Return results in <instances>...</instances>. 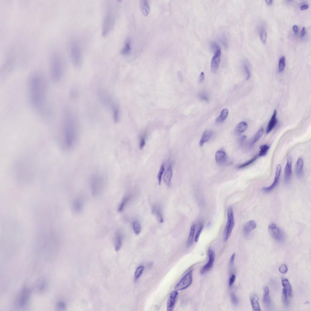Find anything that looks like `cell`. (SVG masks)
Returning a JSON list of instances; mask_svg holds the SVG:
<instances>
[{
	"label": "cell",
	"instance_id": "25",
	"mask_svg": "<svg viewBox=\"0 0 311 311\" xmlns=\"http://www.w3.org/2000/svg\"><path fill=\"white\" fill-rule=\"evenodd\" d=\"M282 285L284 289L287 291L290 297L292 296V290L291 286L288 280L285 278H283L282 280Z\"/></svg>",
	"mask_w": 311,
	"mask_h": 311
},
{
	"label": "cell",
	"instance_id": "29",
	"mask_svg": "<svg viewBox=\"0 0 311 311\" xmlns=\"http://www.w3.org/2000/svg\"><path fill=\"white\" fill-rule=\"evenodd\" d=\"M195 230V225L194 224L191 227L189 236L187 242V245L188 247L191 246L193 243Z\"/></svg>",
	"mask_w": 311,
	"mask_h": 311
},
{
	"label": "cell",
	"instance_id": "6",
	"mask_svg": "<svg viewBox=\"0 0 311 311\" xmlns=\"http://www.w3.org/2000/svg\"><path fill=\"white\" fill-rule=\"evenodd\" d=\"M228 221L224 232V239L226 241L230 237L234 226L235 222L233 211L231 206L228 208L227 213Z\"/></svg>",
	"mask_w": 311,
	"mask_h": 311
},
{
	"label": "cell",
	"instance_id": "27",
	"mask_svg": "<svg viewBox=\"0 0 311 311\" xmlns=\"http://www.w3.org/2000/svg\"><path fill=\"white\" fill-rule=\"evenodd\" d=\"M248 127V124L246 122H240L236 126L235 131L237 134H241L246 130Z\"/></svg>",
	"mask_w": 311,
	"mask_h": 311
},
{
	"label": "cell",
	"instance_id": "24",
	"mask_svg": "<svg viewBox=\"0 0 311 311\" xmlns=\"http://www.w3.org/2000/svg\"><path fill=\"white\" fill-rule=\"evenodd\" d=\"M303 166V160L302 158H300L297 160L295 167L296 174L298 177H300L302 175Z\"/></svg>",
	"mask_w": 311,
	"mask_h": 311
},
{
	"label": "cell",
	"instance_id": "45",
	"mask_svg": "<svg viewBox=\"0 0 311 311\" xmlns=\"http://www.w3.org/2000/svg\"><path fill=\"white\" fill-rule=\"evenodd\" d=\"M199 99L202 101L208 102L209 101V98L208 94L205 92H202L199 94Z\"/></svg>",
	"mask_w": 311,
	"mask_h": 311
},
{
	"label": "cell",
	"instance_id": "10",
	"mask_svg": "<svg viewBox=\"0 0 311 311\" xmlns=\"http://www.w3.org/2000/svg\"><path fill=\"white\" fill-rule=\"evenodd\" d=\"M268 230L273 238L276 241L281 242L283 241L284 235L281 229L275 224H270L268 227Z\"/></svg>",
	"mask_w": 311,
	"mask_h": 311
},
{
	"label": "cell",
	"instance_id": "32",
	"mask_svg": "<svg viewBox=\"0 0 311 311\" xmlns=\"http://www.w3.org/2000/svg\"><path fill=\"white\" fill-rule=\"evenodd\" d=\"M259 34L262 43L264 44H265L267 39V32L264 27H261L259 28Z\"/></svg>",
	"mask_w": 311,
	"mask_h": 311
},
{
	"label": "cell",
	"instance_id": "31",
	"mask_svg": "<svg viewBox=\"0 0 311 311\" xmlns=\"http://www.w3.org/2000/svg\"><path fill=\"white\" fill-rule=\"evenodd\" d=\"M228 114V110L227 109H223L220 115L218 117L216 120V122L217 123H220L223 122L227 117Z\"/></svg>",
	"mask_w": 311,
	"mask_h": 311
},
{
	"label": "cell",
	"instance_id": "44",
	"mask_svg": "<svg viewBox=\"0 0 311 311\" xmlns=\"http://www.w3.org/2000/svg\"><path fill=\"white\" fill-rule=\"evenodd\" d=\"M38 284L37 289L39 292H43L45 289L46 287V283L45 281L42 280Z\"/></svg>",
	"mask_w": 311,
	"mask_h": 311
},
{
	"label": "cell",
	"instance_id": "2",
	"mask_svg": "<svg viewBox=\"0 0 311 311\" xmlns=\"http://www.w3.org/2000/svg\"><path fill=\"white\" fill-rule=\"evenodd\" d=\"M69 109L65 110L63 116L62 129L65 146L68 149L73 148L78 137V127L75 117Z\"/></svg>",
	"mask_w": 311,
	"mask_h": 311
},
{
	"label": "cell",
	"instance_id": "37",
	"mask_svg": "<svg viewBox=\"0 0 311 311\" xmlns=\"http://www.w3.org/2000/svg\"><path fill=\"white\" fill-rule=\"evenodd\" d=\"M153 211L159 223H163V219L160 209L157 207H155L153 209Z\"/></svg>",
	"mask_w": 311,
	"mask_h": 311
},
{
	"label": "cell",
	"instance_id": "5",
	"mask_svg": "<svg viewBox=\"0 0 311 311\" xmlns=\"http://www.w3.org/2000/svg\"><path fill=\"white\" fill-rule=\"evenodd\" d=\"M70 52L74 66L77 69L80 68L83 63V52L81 45L76 41H73L71 43Z\"/></svg>",
	"mask_w": 311,
	"mask_h": 311
},
{
	"label": "cell",
	"instance_id": "48",
	"mask_svg": "<svg viewBox=\"0 0 311 311\" xmlns=\"http://www.w3.org/2000/svg\"><path fill=\"white\" fill-rule=\"evenodd\" d=\"M231 300L233 304L235 305H238L239 303V300L235 295L232 293L231 294Z\"/></svg>",
	"mask_w": 311,
	"mask_h": 311
},
{
	"label": "cell",
	"instance_id": "7",
	"mask_svg": "<svg viewBox=\"0 0 311 311\" xmlns=\"http://www.w3.org/2000/svg\"><path fill=\"white\" fill-rule=\"evenodd\" d=\"M30 294V291L28 288L27 286L23 287L16 300V306L20 308L25 307L29 301Z\"/></svg>",
	"mask_w": 311,
	"mask_h": 311
},
{
	"label": "cell",
	"instance_id": "40",
	"mask_svg": "<svg viewBox=\"0 0 311 311\" xmlns=\"http://www.w3.org/2000/svg\"><path fill=\"white\" fill-rule=\"evenodd\" d=\"M130 199L129 196H127L123 199L119 207L118 211L119 212H121L124 209Z\"/></svg>",
	"mask_w": 311,
	"mask_h": 311
},
{
	"label": "cell",
	"instance_id": "54",
	"mask_svg": "<svg viewBox=\"0 0 311 311\" xmlns=\"http://www.w3.org/2000/svg\"><path fill=\"white\" fill-rule=\"evenodd\" d=\"M204 79V72H202L201 73L200 75L199 81L200 84H201L203 82Z\"/></svg>",
	"mask_w": 311,
	"mask_h": 311
},
{
	"label": "cell",
	"instance_id": "4",
	"mask_svg": "<svg viewBox=\"0 0 311 311\" xmlns=\"http://www.w3.org/2000/svg\"><path fill=\"white\" fill-rule=\"evenodd\" d=\"M51 75L52 78L55 83L62 79L65 70V63L62 57L58 54L53 56L51 63Z\"/></svg>",
	"mask_w": 311,
	"mask_h": 311
},
{
	"label": "cell",
	"instance_id": "18",
	"mask_svg": "<svg viewBox=\"0 0 311 311\" xmlns=\"http://www.w3.org/2000/svg\"><path fill=\"white\" fill-rule=\"evenodd\" d=\"M227 158L226 154L223 150H219L217 151L216 154V160L219 164H224Z\"/></svg>",
	"mask_w": 311,
	"mask_h": 311
},
{
	"label": "cell",
	"instance_id": "52",
	"mask_svg": "<svg viewBox=\"0 0 311 311\" xmlns=\"http://www.w3.org/2000/svg\"><path fill=\"white\" fill-rule=\"evenodd\" d=\"M236 279L235 276L233 274L230 277L229 281V285L230 286H231L234 283Z\"/></svg>",
	"mask_w": 311,
	"mask_h": 311
},
{
	"label": "cell",
	"instance_id": "26",
	"mask_svg": "<svg viewBox=\"0 0 311 311\" xmlns=\"http://www.w3.org/2000/svg\"><path fill=\"white\" fill-rule=\"evenodd\" d=\"M264 132V129L262 128L259 129L255 134L252 139L250 144V146L252 147L254 145L262 136Z\"/></svg>",
	"mask_w": 311,
	"mask_h": 311
},
{
	"label": "cell",
	"instance_id": "8",
	"mask_svg": "<svg viewBox=\"0 0 311 311\" xmlns=\"http://www.w3.org/2000/svg\"><path fill=\"white\" fill-rule=\"evenodd\" d=\"M193 269L188 272L179 281L175 286L177 291L184 290L191 285L193 281Z\"/></svg>",
	"mask_w": 311,
	"mask_h": 311
},
{
	"label": "cell",
	"instance_id": "9",
	"mask_svg": "<svg viewBox=\"0 0 311 311\" xmlns=\"http://www.w3.org/2000/svg\"><path fill=\"white\" fill-rule=\"evenodd\" d=\"M98 94L100 99L104 105L111 108V110L117 105L116 103L112 100V98L108 93L105 90L100 88L98 91Z\"/></svg>",
	"mask_w": 311,
	"mask_h": 311
},
{
	"label": "cell",
	"instance_id": "53",
	"mask_svg": "<svg viewBox=\"0 0 311 311\" xmlns=\"http://www.w3.org/2000/svg\"><path fill=\"white\" fill-rule=\"evenodd\" d=\"M247 138V137L246 136H243L240 138L239 140V143L240 145H242L244 144L245 141L246 140Z\"/></svg>",
	"mask_w": 311,
	"mask_h": 311
},
{
	"label": "cell",
	"instance_id": "20",
	"mask_svg": "<svg viewBox=\"0 0 311 311\" xmlns=\"http://www.w3.org/2000/svg\"><path fill=\"white\" fill-rule=\"evenodd\" d=\"M257 227L255 222L252 220H251L244 225L243 228V232L244 235H248L250 232L254 230Z\"/></svg>",
	"mask_w": 311,
	"mask_h": 311
},
{
	"label": "cell",
	"instance_id": "21",
	"mask_svg": "<svg viewBox=\"0 0 311 311\" xmlns=\"http://www.w3.org/2000/svg\"><path fill=\"white\" fill-rule=\"evenodd\" d=\"M263 303L265 307L269 308L271 306V300L269 295V290L268 286H266L263 297Z\"/></svg>",
	"mask_w": 311,
	"mask_h": 311
},
{
	"label": "cell",
	"instance_id": "11",
	"mask_svg": "<svg viewBox=\"0 0 311 311\" xmlns=\"http://www.w3.org/2000/svg\"><path fill=\"white\" fill-rule=\"evenodd\" d=\"M91 184L94 193L100 190L103 187L104 182L103 176L100 175H95L93 176L91 179Z\"/></svg>",
	"mask_w": 311,
	"mask_h": 311
},
{
	"label": "cell",
	"instance_id": "50",
	"mask_svg": "<svg viewBox=\"0 0 311 311\" xmlns=\"http://www.w3.org/2000/svg\"><path fill=\"white\" fill-rule=\"evenodd\" d=\"M288 267L285 264L281 266L279 268V271L282 274H285L288 272Z\"/></svg>",
	"mask_w": 311,
	"mask_h": 311
},
{
	"label": "cell",
	"instance_id": "15",
	"mask_svg": "<svg viewBox=\"0 0 311 311\" xmlns=\"http://www.w3.org/2000/svg\"><path fill=\"white\" fill-rule=\"evenodd\" d=\"M292 159L290 157L288 159L284 169V181L286 184H289L291 180L292 175Z\"/></svg>",
	"mask_w": 311,
	"mask_h": 311
},
{
	"label": "cell",
	"instance_id": "13",
	"mask_svg": "<svg viewBox=\"0 0 311 311\" xmlns=\"http://www.w3.org/2000/svg\"><path fill=\"white\" fill-rule=\"evenodd\" d=\"M281 167L280 165H278L277 166L276 174L274 182L272 184L267 187H264L262 189L263 192L265 193H269L273 190L277 185L281 175Z\"/></svg>",
	"mask_w": 311,
	"mask_h": 311
},
{
	"label": "cell",
	"instance_id": "35",
	"mask_svg": "<svg viewBox=\"0 0 311 311\" xmlns=\"http://www.w3.org/2000/svg\"><path fill=\"white\" fill-rule=\"evenodd\" d=\"M131 50L130 43L129 41H128L126 42L124 48L122 49L121 53L123 55H127L130 53Z\"/></svg>",
	"mask_w": 311,
	"mask_h": 311
},
{
	"label": "cell",
	"instance_id": "58",
	"mask_svg": "<svg viewBox=\"0 0 311 311\" xmlns=\"http://www.w3.org/2000/svg\"><path fill=\"white\" fill-rule=\"evenodd\" d=\"M308 7V6L307 5H303L300 7V9L302 11L305 10L307 9Z\"/></svg>",
	"mask_w": 311,
	"mask_h": 311
},
{
	"label": "cell",
	"instance_id": "1",
	"mask_svg": "<svg viewBox=\"0 0 311 311\" xmlns=\"http://www.w3.org/2000/svg\"><path fill=\"white\" fill-rule=\"evenodd\" d=\"M44 76L40 72H35L29 78L28 92L32 107L38 111L44 108L47 98V88Z\"/></svg>",
	"mask_w": 311,
	"mask_h": 311
},
{
	"label": "cell",
	"instance_id": "59",
	"mask_svg": "<svg viewBox=\"0 0 311 311\" xmlns=\"http://www.w3.org/2000/svg\"><path fill=\"white\" fill-rule=\"evenodd\" d=\"M273 2V0H266V2L268 6L271 5Z\"/></svg>",
	"mask_w": 311,
	"mask_h": 311
},
{
	"label": "cell",
	"instance_id": "22",
	"mask_svg": "<svg viewBox=\"0 0 311 311\" xmlns=\"http://www.w3.org/2000/svg\"><path fill=\"white\" fill-rule=\"evenodd\" d=\"M140 6L141 11L143 14L147 16L150 12V7L148 1L142 0L141 1Z\"/></svg>",
	"mask_w": 311,
	"mask_h": 311
},
{
	"label": "cell",
	"instance_id": "57",
	"mask_svg": "<svg viewBox=\"0 0 311 311\" xmlns=\"http://www.w3.org/2000/svg\"><path fill=\"white\" fill-rule=\"evenodd\" d=\"M293 30L294 33L295 34H297L298 30V27L297 25H293Z\"/></svg>",
	"mask_w": 311,
	"mask_h": 311
},
{
	"label": "cell",
	"instance_id": "33",
	"mask_svg": "<svg viewBox=\"0 0 311 311\" xmlns=\"http://www.w3.org/2000/svg\"><path fill=\"white\" fill-rule=\"evenodd\" d=\"M270 147L267 145H264L260 147V150L259 151V156L260 157H264L267 154Z\"/></svg>",
	"mask_w": 311,
	"mask_h": 311
},
{
	"label": "cell",
	"instance_id": "16",
	"mask_svg": "<svg viewBox=\"0 0 311 311\" xmlns=\"http://www.w3.org/2000/svg\"><path fill=\"white\" fill-rule=\"evenodd\" d=\"M178 294V293L176 290L172 291L170 293L167 303V311H172L173 310Z\"/></svg>",
	"mask_w": 311,
	"mask_h": 311
},
{
	"label": "cell",
	"instance_id": "55",
	"mask_svg": "<svg viewBox=\"0 0 311 311\" xmlns=\"http://www.w3.org/2000/svg\"><path fill=\"white\" fill-rule=\"evenodd\" d=\"M235 257V254L233 253L232 255L230 262V266H232L234 264Z\"/></svg>",
	"mask_w": 311,
	"mask_h": 311
},
{
	"label": "cell",
	"instance_id": "12",
	"mask_svg": "<svg viewBox=\"0 0 311 311\" xmlns=\"http://www.w3.org/2000/svg\"><path fill=\"white\" fill-rule=\"evenodd\" d=\"M215 50V54L211 61V67L213 72H216L217 70L220 61L221 55V51L220 47L218 45Z\"/></svg>",
	"mask_w": 311,
	"mask_h": 311
},
{
	"label": "cell",
	"instance_id": "34",
	"mask_svg": "<svg viewBox=\"0 0 311 311\" xmlns=\"http://www.w3.org/2000/svg\"><path fill=\"white\" fill-rule=\"evenodd\" d=\"M144 267L143 266H139L136 269L134 274V279L136 281L142 275Z\"/></svg>",
	"mask_w": 311,
	"mask_h": 311
},
{
	"label": "cell",
	"instance_id": "47",
	"mask_svg": "<svg viewBox=\"0 0 311 311\" xmlns=\"http://www.w3.org/2000/svg\"><path fill=\"white\" fill-rule=\"evenodd\" d=\"M55 308L57 311L64 310L65 309V305L64 303L60 302L56 305Z\"/></svg>",
	"mask_w": 311,
	"mask_h": 311
},
{
	"label": "cell",
	"instance_id": "43",
	"mask_svg": "<svg viewBox=\"0 0 311 311\" xmlns=\"http://www.w3.org/2000/svg\"><path fill=\"white\" fill-rule=\"evenodd\" d=\"M165 170V165L164 164H163L160 167L158 176V178L159 185L161 184L162 176L163 173L164 172Z\"/></svg>",
	"mask_w": 311,
	"mask_h": 311
},
{
	"label": "cell",
	"instance_id": "23",
	"mask_svg": "<svg viewBox=\"0 0 311 311\" xmlns=\"http://www.w3.org/2000/svg\"><path fill=\"white\" fill-rule=\"evenodd\" d=\"M213 135L212 132L210 130H206L203 134L202 137L200 141L199 145L200 146H202L204 143L208 141L211 137Z\"/></svg>",
	"mask_w": 311,
	"mask_h": 311
},
{
	"label": "cell",
	"instance_id": "49",
	"mask_svg": "<svg viewBox=\"0 0 311 311\" xmlns=\"http://www.w3.org/2000/svg\"><path fill=\"white\" fill-rule=\"evenodd\" d=\"M243 68L247 75V80H248L250 79L251 76L249 69L247 65L245 64L243 65Z\"/></svg>",
	"mask_w": 311,
	"mask_h": 311
},
{
	"label": "cell",
	"instance_id": "46",
	"mask_svg": "<svg viewBox=\"0 0 311 311\" xmlns=\"http://www.w3.org/2000/svg\"><path fill=\"white\" fill-rule=\"evenodd\" d=\"M146 134H144L141 136L140 143V149L142 150L144 148L146 143Z\"/></svg>",
	"mask_w": 311,
	"mask_h": 311
},
{
	"label": "cell",
	"instance_id": "39",
	"mask_svg": "<svg viewBox=\"0 0 311 311\" xmlns=\"http://www.w3.org/2000/svg\"><path fill=\"white\" fill-rule=\"evenodd\" d=\"M133 227L134 231L136 235H138L141 233V227L140 224L137 221H135L134 222Z\"/></svg>",
	"mask_w": 311,
	"mask_h": 311
},
{
	"label": "cell",
	"instance_id": "38",
	"mask_svg": "<svg viewBox=\"0 0 311 311\" xmlns=\"http://www.w3.org/2000/svg\"><path fill=\"white\" fill-rule=\"evenodd\" d=\"M287 292L286 290L283 288L282 291V300L284 305L287 307L289 305V302L288 299Z\"/></svg>",
	"mask_w": 311,
	"mask_h": 311
},
{
	"label": "cell",
	"instance_id": "28",
	"mask_svg": "<svg viewBox=\"0 0 311 311\" xmlns=\"http://www.w3.org/2000/svg\"><path fill=\"white\" fill-rule=\"evenodd\" d=\"M112 118L115 123L118 122L120 118V112L118 105L115 107L112 110Z\"/></svg>",
	"mask_w": 311,
	"mask_h": 311
},
{
	"label": "cell",
	"instance_id": "51",
	"mask_svg": "<svg viewBox=\"0 0 311 311\" xmlns=\"http://www.w3.org/2000/svg\"><path fill=\"white\" fill-rule=\"evenodd\" d=\"M203 228V225H201L199 228V230L198 231L197 234H196V235L195 237L194 240V241L195 242H198L199 238V237L200 236V234L202 231Z\"/></svg>",
	"mask_w": 311,
	"mask_h": 311
},
{
	"label": "cell",
	"instance_id": "30",
	"mask_svg": "<svg viewBox=\"0 0 311 311\" xmlns=\"http://www.w3.org/2000/svg\"><path fill=\"white\" fill-rule=\"evenodd\" d=\"M251 302L253 310L255 311H261L260 305L257 300V298L256 296L252 297L251 299Z\"/></svg>",
	"mask_w": 311,
	"mask_h": 311
},
{
	"label": "cell",
	"instance_id": "3",
	"mask_svg": "<svg viewBox=\"0 0 311 311\" xmlns=\"http://www.w3.org/2000/svg\"><path fill=\"white\" fill-rule=\"evenodd\" d=\"M103 23L102 35H107L115 24L117 18V3L109 1L106 3Z\"/></svg>",
	"mask_w": 311,
	"mask_h": 311
},
{
	"label": "cell",
	"instance_id": "17",
	"mask_svg": "<svg viewBox=\"0 0 311 311\" xmlns=\"http://www.w3.org/2000/svg\"><path fill=\"white\" fill-rule=\"evenodd\" d=\"M172 175V166L171 165H170L168 167L163 178V181L168 186L170 187V186Z\"/></svg>",
	"mask_w": 311,
	"mask_h": 311
},
{
	"label": "cell",
	"instance_id": "56",
	"mask_svg": "<svg viewBox=\"0 0 311 311\" xmlns=\"http://www.w3.org/2000/svg\"><path fill=\"white\" fill-rule=\"evenodd\" d=\"M306 33V29L305 27H303L302 28L301 32V37L303 38L305 36Z\"/></svg>",
	"mask_w": 311,
	"mask_h": 311
},
{
	"label": "cell",
	"instance_id": "42",
	"mask_svg": "<svg viewBox=\"0 0 311 311\" xmlns=\"http://www.w3.org/2000/svg\"><path fill=\"white\" fill-rule=\"evenodd\" d=\"M285 57L282 56L280 58L279 63V71L280 72H282L285 67Z\"/></svg>",
	"mask_w": 311,
	"mask_h": 311
},
{
	"label": "cell",
	"instance_id": "36",
	"mask_svg": "<svg viewBox=\"0 0 311 311\" xmlns=\"http://www.w3.org/2000/svg\"><path fill=\"white\" fill-rule=\"evenodd\" d=\"M116 247L115 250L119 251L122 245L121 237L119 233H117L116 234Z\"/></svg>",
	"mask_w": 311,
	"mask_h": 311
},
{
	"label": "cell",
	"instance_id": "14",
	"mask_svg": "<svg viewBox=\"0 0 311 311\" xmlns=\"http://www.w3.org/2000/svg\"><path fill=\"white\" fill-rule=\"evenodd\" d=\"M209 261L202 268L201 273L202 274L208 271L212 267L215 259V254L214 251L211 249L208 250Z\"/></svg>",
	"mask_w": 311,
	"mask_h": 311
},
{
	"label": "cell",
	"instance_id": "19",
	"mask_svg": "<svg viewBox=\"0 0 311 311\" xmlns=\"http://www.w3.org/2000/svg\"><path fill=\"white\" fill-rule=\"evenodd\" d=\"M276 111L275 110L271 120L269 122L266 130V133L267 134L271 131L277 123L278 120L276 119Z\"/></svg>",
	"mask_w": 311,
	"mask_h": 311
},
{
	"label": "cell",
	"instance_id": "41",
	"mask_svg": "<svg viewBox=\"0 0 311 311\" xmlns=\"http://www.w3.org/2000/svg\"><path fill=\"white\" fill-rule=\"evenodd\" d=\"M258 156H255L254 157L252 158L250 160H248L246 162H245V163H243V164L240 165L239 167V168H243L249 166L250 165L252 164V163L255 161L258 158Z\"/></svg>",
	"mask_w": 311,
	"mask_h": 311
}]
</instances>
